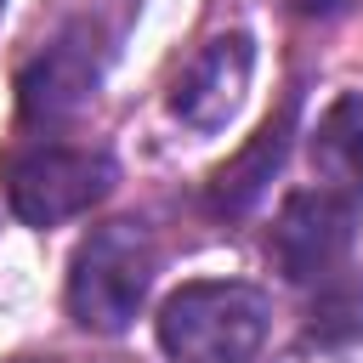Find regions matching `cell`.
Returning a JSON list of instances; mask_svg holds the SVG:
<instances>
[{
	"label": "cell",
	"instance_id": "obj_3",
	"mask_svg": "<svg viewBox=\"0 0 363 363\" xmlns=\"http://www.w3.org/2000/svg\"><path fill=\"white\" fill-rule=\"evenodd\" d=\"M119 182V164L96 147H62V142H34L6 159V199L17 221L28 227H57L85 216L91 204L108 199Z\"/></svg>",
	"mask_w": 363,
	"mask_h": 363
},
{
	"label": "cell",
	"instance_id": "obj_10",
	"mask_svg": "<svg viewBox=\"0 0 363 363\" xmlns=\"http://www.w3.org/2000/svg\"><path fill=\"white\" fill-rule=\"evenodd\" d=\"M352 6H363V0H301L306 17H340V11H352Z\"/></svg>",
	"mask_w": 363,
	"mask_h": 363
},
{
	"label": "cell",
	"instance_id": "obj_7",
	"mask_svg": "<svg viewBox=\"0 0 363 363\" xmlns=\"http://www.w3.org/2000/svg\"><path fill=\"white\" fill-rule=\"evenodd\" d=\"M289 136H295V96L210 176V210H221V216H244L261 193H267V182L284 170V159H289Z\"/></svg>",
	"mask_w": 363,
	"mask_h": 363
},
{
	"label": "cell",
	"instance_id": "obj_6",
	"mask_svg": "<svg viewBox=\"0 0 363 363\" xmlns=\"http://www.w3.org/2000/svg\"><path fill=\"white\" fill-rule=\"evenodd\" d=\"M250 68H255L250 34H221V40H210V45L187 62V74L176 79V91H170L176 119L193 125V130H221V125L238 113L244 91H250Z\"/></svg>",
	"mask_w": 363,
	"mask_h": 363
},
{
	"label": "cell",
	"instance_id": "obj_8",
	"mask_svg": "<svg viewBox=\"0 0 363 363\" xmlns=\"http://www.w3.org/2000/svg\"><path fill=\"white\" fill-rule=\"evenodd\" d=\"M312 170L335 193L363 199V91H346L323 108L312 130Z\"/></svg>",
	"mask_w": 363,
	"mask_h": 363
},
{
	"label": "cell",
	"instance_id": "obj_9",
	"mask_svg": "<svg viewBox=\"0 0 363 363\" xmlns=\"http://www.w3.org/2000/svg\"><path fill=\"white\" fill-rule=\"evenodd\" d=\"M312 335H323V340L363 335V289L357 284H323V295L312 306Z\"/></svg>",
	"mask_w": 363,
	"mask_h": 363
},
{
	"label": "cell",
	"instance_id": "obj_4",
	"mask_svg": "<svg viewBox=\"0 0 363 363\" xmlns=\"http://www.w3.org/2000/svg\"><path fill=\"white\" fill-rule=\"evenodd\" d=\"M357 238V199L335 187L289 193L272 227V261L289 284H329Z\"/></svg>",
	"mask_w": 363,
	"mask_h": 363
},
{
	"label": "cell",
	"instance_id": "obj_5",
	"mask_svg": "<svg viewBox=\"0 0 363 363\" xmlns=\"http://www.w3.org/2000/svg\"><path fill=\"white\" fill-rule=\"evenodd\" d=\"M96 85H102V45L85 23H74L17 74V108L28 125H68L74 113L91 108Z\"/></svg>",
	"mask_w": 363,
	"mask_h": 363
},
{
	"label": "cell",
	"instance_id": "obj_2",
	"mask_svg": "<svg viewBox=\"0 0 363 363\" xmlns=\"http://www.w3.org/2000/svg\"><path fill=\"white\" fill-rule=\"evenodd\" d=\"M272 329V301L238 278L182 284L159 306V346L176 363H250Z\"/></svg>",
	"mask_w": 363,
	"mask_h": 363
},
{
	"label": "cell",
	"instance_id": "obj_1",
	"mask_svg": "<svg viewBox=\"0 0 363 363\" xmlns=\"http://www.w3.org/2000/svg\"><path fill=\"white\" fill-rule=\"evenodd\" d=\"M159 272V244L142 221H102L68 261V318L91 335H125Z\"/></svg>",
	"mask_w": 363,
	"mask_h": 363
}]
</instances>
